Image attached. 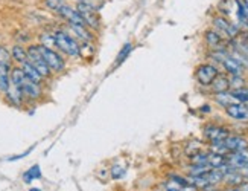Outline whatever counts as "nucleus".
Wrapping results in <instances>:
<instances>
[{
	"label": "nucleus",
	"instance_id": "nucleus-14",
	"mask_svg": "<svg viewBox=\"0 0 248 191\" xmlns=\"http://www.w3.org/2000/svg\"><path fill=\"white\" fill-rule=\"evenodd\" d=\"M210 86H212V90L215 93L229 92V89H230V78L227 75H221V73H218L217 78L212 81Z\"/></svg>",
	"mask_w": 248,
	"mask_h": 191
},
{
	"label": "nucleus",
	"instance_id": "nucleus-17",
	"mask_svg": "<svg viewBox=\"0 0 248 191\" xmlns=\"http://www.w3.org/2000/svg\"><path fill=\"white\" fill-rule=\"evenodd\" d=\"M11 57H13V60L17 61L18 65H23V63L28 60V51L23 46L16 45L13 49H11Z\"/></svg>",
	"mask_w": 248,
	"mask_h": 191
},
{
	"label": "nucleus",
	"instance_id": "nucleus-4",
	"mask_svg": "<svg viewBox=\"0 0 248 191\" xmlns=\"http://www.w3.org/2000/svg\"><path fill=\"white\" fill-rule=\"evenodd\" d=\"M26 51H28V60L32 63V66L40 72V75L43 78H49L52 75V72H50L49 66L46 65L45 58H43L40 48L38 46H29Z\"/></svg>",
	"mask_w": 248,
	"mask_h": 191
},
{
	"label": "nucleus",
	"instance_id": "nucleus-25",
	"mask_svg": "<svg viewBox=\"0 0 248 191\" xmlns=\"http://www.w3.org/2000/svg\"><path fill=\"white\" fill-rule=\"evenodd\" d=\"M239 173L244 176V179H248V165H245V167H242L241 170H239Z\"/></svg>",
	"mask_w": 248,
	"mask_h": 191
},
{
	"label": "nucleus",
	"instance_id": "nucleus-26",
	"mask_svg": "<svg viewBox=\"0 0 248 191\" xmlns=\"http://www.w3.org/2000/svg\"><path fill=\"white\" fill-rule=\"evenodd\" d=\"M238 187H239L241 191H248V180H247V182H242V184L238 185Z\"/></svg>",
	"mask_w": 248,
	"mask_h": 191
},
{
	"label": "nucleus",
	"instance_id": "nucleus-8",
	"mask_svg": "<svg viewBox=\"0 0 248 191\" xmlns=\"http://www.w3.org/2000/svg\"><path fill=\"white\" fill-rule=\"evenodd\" d=\"M225 112L233 120L238 121H247L248 120V103H232L230 105L225 107Z\"/></svg>",
	"mask_w": 248,
	"mask_h": 191
},
{
	"label": "nucleus",
	"instance_id": "nucleus-7",
	"mask_svg": "<svg viewBox=\"0 0 248 191\" xmlns=\"http://www.w3.org/2000/svg\"><path fill=\"white\" fill-rule=\"evenodd\" d=\"M57 14H60L64 20H66L67 23H72V25H84V26H85L82 17H81L79 13L77 11V8L70 6L69 3H64V5L58 9V13H57Z\"/></svg>",
	"mask_w": 248,
	"mask_h": 191
},
{
	"label": "nucleus",
	"instance_id": "nucleus-28",
	"mask_svg": "<svg viewBox=\"0 0 248 191\" xmlns=\"http://www.w3.org/2000/svg\"><path fill=\"white\" fill-rule=\"evenodd\" d=\"M244 2H245V5L248 6V0H244Z\"/></svg>",
	"mask_w": 248,
	"mask_h": 191
},
{
	"label": "nucleus",
	"instance_id": "nucleus-21",
	"mask_svg": "<svg viewBox=\"0 0 248 191\" xmlns=\"http://www.w3.org/2000/svg\"><path fill=\"white\" fill-rule=\"evenodd\" d=\"M217 103L224 105V107H227V105L234 103V98L230 92H222V93H217Z\"/></svg>",
	"mask_w": 248,
	"mask_h": 191
},
{
	"label": "nucleus",
	"instance_id": "nucleus-20",
	"mask_svg": "<svg viewBox=\"0 0 248 191\" xmlns=\"http://www.w3.org/2000/svg\"><path fill=\"white\" fill-rule=\"evenodd\" d=\"M230 93L233 95V98H234L236 101H241V103H248V87L233 89Z\"/></svg>",
	"mask_w": 248,
	"mask_h": 191
},
{
	"label": "nucleus",
	"instance_id": "nucleus-1",
	"mask_svg": "<svg viewBox=\"0 0 248 191\" xmlns=\"http://www.w3.org/2000/svg\"><path fill=\"white\" fill-rule=\"evenodd\" d=\"M53 37V46L57 49H60L61 52H64L69 57H79L81 55V46L78 43V40L72 37L70 34H67L66 31H55L52 34Z\"/></svg>",
	"mask_w": 248,
	"mask_h": 191
},
{
	"label": "nucleus",
	"instance_id": "nucleus-19",
	"mask_svg": "<svg viewBox=\"0 0 248 191\" xmlns=\"http://www.w3.org/2000/svg\"><path fill=\"white\" fill-rule=\"evenodd\" d=\"M41 177V168L40 165H34V167H31L28 172L23 174V180L26 184H31L32 180H35V179H40Z\"/></svg>",
	"mask_w": 248,
	"mask_h": 191
},
{
	"label": "nucleus",
	"instance_id": "nucleus-6",
	"mask_svg": "<svg viewBox=\"0 0 248 191\" xmlns=\"http://www.w3.org/2000/svg\"><path fill=\"white\" fill-rule=\"evenodd\" d=\"M218 73H219L218 69L213 65H201L195 70V77L201 86H210L212 81L217 78Z\"/></svg>",
	"mask_w": 248,
	"mask_h": 191
},
{
	"label": "nucleus",
	"instance_id": "nucleus-23",
	"mask_svg": "<svg viewBox=\"0 0 248 191\" xmlns=\"http://www.w3.org/2000/svg\"><path fill=\"white\" fill-rule=\"evenodd\" d=\"M66 3L64 0H46V6L49 9H52L53 13H58V9Z\"/></svg>",
	"mask_w": 248,
	"mask_h": 191
},
{
	"label": "nucleus",
	"instance_id": "nucleus-13",
	"mask_svg": "<svg viewBox=\"0 0 248 191\" xmlns=\"http://www.w3.org/2000/svg\"><path fill=\"white\" fill-rule=\"evenodd\" d=\"M70 29L75 33V35H77L78 38H81L82 43L85 45H90L92 41H93V37H92V33H90V29L87 26H84V25H72L69 23Z\"/></svg>",
	"mask_w": 248,
	"mask_h": 191
},
{
	"label": "nucleus",
	"instance_id": "nucleus-5",
	"mask_svg": "<svg viewBox=\"0 0 248 191\" xmlns=\"http://www.w3.org/2000/svg\"><path fill=\"white\" fill-rule=\"evenodd\" d=\"M213 26L215 29H217V33L222 37V38H234V37H238L239 34V31L241 28L236 25V23H232L229 22L225 17H215L213 18Z\"/></svg>",
	"mask_w": 248,
	"mask_h": 191
},
{
	"label": "nucleus",
	"instance_id": "nucleus-3",
	"mask_svg": "<svg viewBox=\"0 0 248 191\" xmlns=\"http://www.w3.org/2000/svg\"><path fill=\"white\" fill-rule=\"evenodd\" d=\"M38 48H40L41 55L45 58L46 65L49 66L50 72L58 73V72L64 70V68H66V61L62 60V57L57 51H53L52 48H47V46H43V45H38Z\"/></svg>",
	"mask_w": 248,
	"mask_h": 191
},
{
	"label": "nucleus",
	"instance_id": "nucleus-9",
	"mask_svg": "<svg viewBox=\"0 0 248 191\" xmlns=\"http://www.w3.org/2000/svg\"><path fill=\"white\" fill-rule=\"evenodd\" d=\"M224 147L227 148L229 153L232 152H244L248 150V141L242 136H236V135H229L225 139L222 141Z\"/></svg>",
	"mask_w": 248,
	"mask_h": 191
},
{
	"label": "nucleus",
	"instance_id": "nucleus-24",
	"mask_svg": "<svg viewBox=\"0 0 248 191\" xmlns=\"http://www.w3.org/2000/svg\"><path fill=\"white\" fill-rule=\"evenodd\" d=\"M111 176H113V179H121L125 176V170L122 167H114L111 170Z\"/></svg>",
	"mask_w": 248,
	"mask_h": 191
},
{
	"label": "nucleus",
	"instance_id": "nucleus-16",
	"mask_svg": "<svg viewBox=\"0 0 248 191\" xmlns=\"http://www.w3.org/2000/svg\"><path fill=\"white\" fill-rule=\"evenodd\" d=\"M18 68H21V70L25 72V75L29 78V80H32V81H35V83H38V84H41V81L45 80L41 75H40V72L32 66V63L29 61V60H26L23 65H20Z\"/></svg>",
	"mask_w": 248,
	"mask_h": 191
},
{
	"label": "nucleus",
	"instance_id": "nucleus-18",
	"mask_svg": "<svg viewBox=\"0 0 248 191\" xmlns=\"http://www.w3.org/2000/svg\"><path fill=\"white\" fill-rule=\"evenodd\" d=\"M131 51H133V45L131 43H125L124 45V48L119 51V54H117V57H116V61H114V68H117V66H121L122 63L129 57V54H131Z\"/></svg>",
	"mask_w": 248,
	"mask_h": 191
},
{
	"label": "nucleus",
	"instance_id": "nucleus-27",
	"mask_svg": "<svg viewBox=\"0 0 248 191\" xmlns=\"http://www.w3.org/2000/svg\"><path fill=\"white\" fill-rule=\"evenodd\" d=\"M29 191H41V190H38V188H31Z\"/></svg>",
	"mask_w": 248,
	"mask_h": 191
},
{
	"label": "nucleus",
	"instance_id": "nucleus-11",
	"mask_svg": "<svg viewBox=\"0 0 248 191\" xmlns=\"http://www.w3.org/2000/svg\"><path fill=\"white\" fill-rule=\"evenodd\" d=\"M227 159V164L234 168V170H241L242 167L248 165V150L244 152H232L229 156H225Z\"/></svg>",
	"mask_w": 248,
	"mask_h": 191
},
{
	"label": "nucleus",
	"instance_id": "nucleus-2",
	"mask_svg": "<svg viewBox=\"0 0 248 191\" xmlns=\"http://www.w3.org/2000/svg\"><path fill=\"white\" fill-rule=\"evenodd\" d=\"M75 8H77V11L79 13L85 26H87L89 29H93V31L101 29V17L98 14V9L90 6V5L79 3V2H77V6Z\"/></svg>",
	"mask_w": 248,
	"mask_h": 191
},
{
	"label": "nucleus",
	"instance_id": "nucleus-22",
	"mask_svg": "<svg viewBox=\"0 0 248 191\" xmlns=\"http://www.w3.org/2000/svg\"><path fill=\"white\" fill-rule=\"evenodd\" d=\"M0 65L8 66V68H11V65H13V57H11V52L5 46H0Z\"/></svg>",
	"mask_w": 248,
	"mask_h": 191
},
{
	"label": "nucleus",
	"instance_id": "nucleus-15",
	"mask_svg": "<svg viewBox=\"0 0 248 191\" xmlns=\"http://www.w3.org/2000/svg\"><path fill=\"white\" fill-rule=\"evenodd\" d=\"M206 41L213 51L225 49L224 48V38L217 33V31H207V33H206Z\"/></svg>",
	"mask_w": 248,
	"mask_h": 191
},
{
	"label": "nucleus",
	"instance_id": "nucleus-12",
	"mask_svg": "<svg viewBox=\"0 0 248 191\" xmlns=\"http://www.w3.org/2000/svg\"><path fill=\"white\" fill-rule=\"evenodd\" d=\"M6 100L13 104V105H17V107H20L21 104H23L25 101V97H23V93H21V90L16 86L14 83H11L9 84V87L6 90Z\"/></svg>",
	"mask_w": 248,
	"mask_h": 191
},
{
	"label": "nucleus",
	"instance_id": "nucleus-10",
	"mask_svg": "<svg viewBox=\"0 0 248 191\" xmlns=\"http://www.w3.org/2000/svg\"><path fill=\"white\" fill-rule=\"evenodd\" d=\"M230 135V132L225 129V127H221V125H207L206 129H204V136L207 138L210 142H219V141H224L225 138Z\"/></svg>",
	"mask_w": 248,
	"mask_h": 191
}]
</instances>
